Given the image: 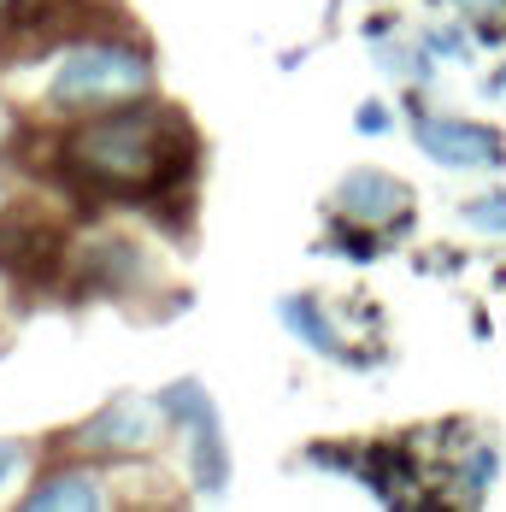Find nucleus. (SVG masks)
<instances>
[{"label": "nucleus", "mask_w": 506, "mask_h": 512, "mask_svg": "<svg viewBox=\"0 0 506 512\" xmlns=\"http://www.w3.org/2000/svg\"><path fill=\"white\" fill-rule=\"evenodd\" d=\"M12 142H30L36 154L18 159L83 206L159 212L165 201H189L195 171H201V136L189 112L159 101V89L142 101L71 118V124H36L18 112Z\"/></svg>", "instance_id": "1"}, {"label": "nucleus", "mask_w": 506, "mask_h": 512, "mask_svg": "<svg viewBox=\"0 0 506 512\" xmlns=\"http://www.w3.org/2000/svg\"><path fill=\"white\" fill-rule=\"evenodd\" d=\"M0 89L36 124H71L159 89L153 42L124 18H71L42 42L0 48Z\"/></svg>", "instance_id": "2"}, {"label": "nucleus", "mask_w": 506, "mask_h": 512, "mask_svg": "<svg viewBox=\"0 0 506 512\" xmlns=\"http://www.w3.org/2000/svg\"><path fill=\"white\" fill-rule=\"evenodd\" d=\"M165 442H171V424H165L159 401L153 395H136V389L112 395L89 418H77L71 430H59V448H77V454L106 460V465H142Z\"/></svg>", "instance_id": "3"}, {"label": "nucleus", "mask_w": 506, "mask_h": 512, "mask_svg": "<svg viewBox=\"0 0 506 512\" xmlns=\"http://www.w3.org/2000/svg\"><path fill=\"white\" fill-rule=\"evenodd\" d=\"M71 254V224L36 201H12L0 212V277L24 295H59Z\"/></svg>", "instance_id": "4"}, {"label": "nucleus", "mask_w": 506, "mask_h": 512, "mask_svg": "<svg viewBox=\"0 0 506 512\" xmlns=\"http://www.w3.org/2000/svg\"><path fill=\"white\" fill-rule=\"evenodd\" d=\"M148 283H153V259L136 236H124V230L71 236L59 295H71V301H136Z\"/></svg>", "instance_id": "5"}, {"label": "nucleus", "mask_w": 506, "mask_h": 512, "mask_svg": "<svg viewBox=\"0 0 506 512\" xmlns=\"http://www.w3.org/2000/svg\"><path fill=\"white\" fill-rule=\"evenodd\" d=\"M406 124H412V148L430 159L436 171H506V130L465 118V112H424L418 89L406 95Z\"/></svg>", "instance_id": "6"}, {"label": "nucleus", "mask_w": 506, "mask_h": 512, "mask_svg": "<svg viewBox=\"0 0 506 512\" xmlns=\"http://www.w3.org/2000/svg\"><path fill=\"white\" fill-rule=\"evenodd\" d=\"M106 507H118L112 465L89 460L77 448H59V442H53L48 460L30 465V477L18 489V512H106Z\"/></svg>", "instance_id": "7"}, {"label": "nucleus", "mask_w": 506, "mask_h": 512, "mask_svg": "<svg viewBox=\"0 0 506 512\" xmlns=\"http://www.w3.org/2000/svg\"><path fill=\"white\" fill-rule=\"evenodd\" d=\"M330 218H348V224L383 230L389 242H401V236H412V224H418V195H412L406 177L383 171V165H354L330 189Z\"/></svg>", "instance_id": "8"}, {"label": "nucleus", "mask_w": 506, "mask_h": 512, "mask_svg": "<svg viewBox=\"0 0 506 512\" xmlns=\"http://www.w3.org/2000/svg\"><path fill=\"white\" fill-rule=\"evenodd\" d=\"M277 324H283V330L301 342L306 354L336 359V365H348V371H371V365H383V354H371V348H354V336L336 324V312L324 307V295H312V289L277 295Z\"/></svg>", "instance_id": "9"}, {"label": "nucleus", "mask_w": 506, "mask_h": 512, "mask_svg": "<svg viewBox=\"0 0 506 512\" xmlns=\"http://www.w3.org/2000/svg\"><path fill=\"white\" fill-rule=\"evenodd\" d=\"M171 442L183 448V483H189V495H201V501H218V495L236 483L230 436H224V412H218V418H206V424H189V430H177Z\"/></svg>", "instance_id": "10"}, {"label": "nucleus", "mask_w": 506, "mask_h": 512, "mask_svg": "<svg viewBox=\"0 0 506 512\" xmlns=\"http://www.w3.org/2000/svg\"><path fill=\"white\" fill-rule=\"evenodd\" d=\"M395 242L383 230H365V224H348V218H324V236L312 254H330V259H348V265H377Z\"/></svg>", "instance_id": "11"}, {"label": "nucleus", "mask_w": 506, "mask_h": 512, "mask_svg": "<svg viewBox=\"0 0 506 512\" xmlns=\"http://www.w3.org/2000/svg\"><path fill=\"white\" fill-rule=\"evenodd\" d=\"M501 477V454H495V442H465V454H459V465H454V483H459V501H483L489 495V483Z\"/></svg>", "instance_id": "12"}, {"label": "nucleus", "mask_w": 506, "mask_h": 512, "mask_svg": "<svg viewBox=\"0 0 506 512\" xmlns=\"http://www.w3.org/2000/svg\"><path fill=\"white\" fill-rule=\"evenodd\" d=\"M377 65L389 71V77H401V83H412V89H430L436 83V53L424 48V42H412V48H395V42H377Z\"/></svg>", "instance_id": "13"}, {"label": "nucleus", "mask_w": 506, "mask_h": 512, "mask_svg": "<svg viewBox=\"0 0 506 512\" xmlns=\"http://www.w3.org/2000/svg\"><path fill=\"white\" fill-rule=\"evenodd\" d=\"M454 218L471 236H501L506 242V189H483V195H465L454 206Z\"/></svg>", "instance_id": "14"}, {"label": "nucleus", "mask_w": 506, "mask_h": 512, "mask_svg": "<svg viewBox=\"0 0 506 512\" xmlns=\"http://www.w3.org/2000/svg\"><path fill=\"white\" fill-rule=\"evenodd\" d=\"M418 42L436 53V59H471V53H477L471 30H465L459 18H448V24H424V30H418Z\"/></svg>", "instance_id": "15"}, {"label": "nucleus", "mask_w": 506, "mask_h": 512, "mask_svg": "<svg viewBox=\"0 0 506 512\" xmlns=\"http://www.w3.org/2000/svg\"><path fill=\"white\" fill-rule=\"evenodd\" d=\"M301 460L312 465V471H336V477H354L359 442H306Z\"/></svg>", "instance_id": "16"}, {"label": "nucleus", "mask_w": 506, "mask_h": 512, "mask_svg": "<svg viewBox=\"0 0 506 512\" xmlns=\"http://www.w3.org/2000/svg\"><path fill=\"white\" fill-rule=\"evenodd\" d=\"M30 465H36V448H30V442L0 436V495H12V489L30 477Z\"/></svg>", "instance_id": "17"}, {"label": "nucleus", "mask_w": 506, "mask_h": 512, "mask_svg": "<svg viewBox=\"0 0 506 512\" xmlns=\"http://www.w3.org/2000/svg\"><path fill=\"white\" fill-rule=\"evenodd\" d=\"M354 130H359V136H389V130H395V106L377 101V95H371V101H359L354 106Z\"/></svg>", "instance_id": "18"}, {"label": "nucleus", "mask_w": 506, "mask_h": 512, "mask_svg": "<svg viewBox=\"0 0 506 512\" xmlns=\"http://www.w3.org/2000/svg\"><path fill=\"white\" fill-rule=\"evenodd\" d=\"M359 36H365V42H389V36H395V18H389V12H377V18H365V24H359Z\"/></svg>", "instance_id": "19"}, {"label": "nucleus", "mask_w": 506, "mask_h": 512, "mask_svg": "<svg viewBox=\"0 0 506 512\" xmlns=\"http://www.w3.org/2000/svg\"><path fill=\"white\" fill-rule=\"evenodd\" d=\"M483 95H489V101H501V95H506V59H501V71H495V77L483 83Z\"/></svg>", "instance_id": "20"}, {"label": "nucleus", "mask_w": 506, "mask_h": 512, "mask_svg": "<svg viewBox=\"0 0 506 512\" xmlns=\"http://www.w3.org/2000/svg\"><path fill=\"white\" fill-rule=\"evenodd\" d=\"M18 201V195H12V183H6V177H0V212H6V206Z\"/></svg>", "instance_id": "21"}, {"label": "nucleus", "mask_w": 506, "mask_h": 512, "mask_svg": "<svg viewBox=\"0 0 506 512\" xmlns=\"http://www.w3.org/2000/svg\"><path fill=\"white\" fill-rule=\"evenodd\" d=\"M0 6H6V0H0Z\"/></svg>", "instance_id": "22"}]
</instances>
